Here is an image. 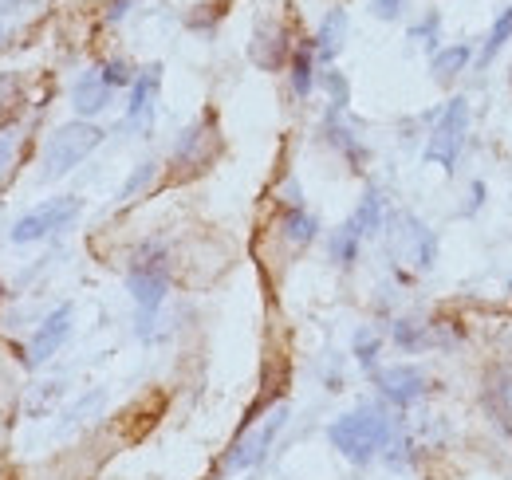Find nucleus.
Returning <instances> with one entry per match:
<instances>
[{"mask_svg":"<svg viewBox=\"0 0 512 480\" xmlns=\"http://www.w3.org/2000/svg\"><path fill=\"white\" fill-rule=\"evenodd\" d=\"M158 91H162V63H150L134 75L130 83V107H127V126L134 130H150L154 126V103H158Z\"/></svg>","mask_w":512,"mask_h":480,"instance_id":"obj_10","label":"nucleus"},{"mask_svg":"<svg viewBox=\"0 0 512 480\" xmlns=\"http://www.w3.org/2000/svg\"><path fill=\"white\" fill-rule=\"evenodd\" d=\"M284 421H288V410H284V406H276L260 429H245V433L233 441V449L225 453L221 469H225V473H241V469L260 465V461H264V453H268V445H272V441H276V433L284 429Z\"/></svg>","mask_w":512,"mask_h":480,"instance_id":"obj_6","label":"nucleus"},{"mask_svg":"<svg viewBox=\"0 0 512 480\" xmlns=\"http://www.w3.org/2000/svg\"><path fill=\"white\" fill-rule=\"evenodd\" d=\"M12 150H16V134H0V170L8 166V158H12Z\"/></svg>","mask_w":512,"mask_h":480,"instance_id":"obj_31","label":"nucleus"},{"mask_svg":"<svg viewBox=\"0 0 512 480\" xmlns=\"http://www.w3.org/2000/svg\"><path fill=\"white\" fill-rule=\"evenodd\" d=\"M343 36H347V12H343V8H331V12L323 16L316 40H312L316 56H320L323 63H331L339 56V48H343Z\"/></svg>","mask_w":512,"mask_h":480,"instance_id":"obj_15","label":"nucleus"},{"mask_svg":"<svg viewBox=\"0 0 512 480\" xmlns=\"http://www.w3.org/2000/svg\"><path fill=\"white\" fill-rule=\"evenodd\" d=\"M312 79H316V48L304 44V48L292 52V91H296V99L312 95Z\"/></svg>","mask_w":512,"mask_h":480,"instance_id":"obj_18","label":"nucleus"},{"mask_svg":"<svg viewBox=\"0 0 512 480\" xmlns=\"http://www.w3.org/2000/svg\"><path fill=\"white\" fill-rule=\"evenodd\" d=\"M16 107H20V95H16V83L12 79H0V126L16 119Z\"/></svg>","mask_w":512,"mask_h":480,"instance_id":"obj_25","label":"nucleus"},{"mask_svg":"<svg viewBox=\"0 0 512 480\" xmlns=\"http://www.w3.org/2000/svg\"><path fill=\"white\" fill-rule=\"evenodd\" d=\"M390 433H394V425H390V418H386L379 406H359V410H351V414H343V418H335L327 425V441L351 465L375 461L386 449Z\"/></svg>","mask_w":512,"mask_h":480,"instance_id":"obj_1","label":"nucleus"},{"mask_svg":"<svg viewBox=\"0 0 512 480\" xmlns=\"http://www.w3.org/2000/svg\"><path fill=\"white\" fill-rule=\"evenodd\" d=\"M359 237H375L379 229H383V197L375 193V189H367L363 193V201H359V209L351 213V221H347Z\"/></svg>","mask_w":512,"mask_h":480,"instance_id":"obj_16","label":"nucleus"},{"mask_svg":"<svg viewBox=\"0 0 512 480\" xmlns=\"http://www.w3.org/2000/svg\"><path fill=\"white\" fill-rule=\"evenodd\" d=\"M316 217H308L304 209H288L284 213V237L292 240V244H308V240H316Z\"/></svg>","mask_w":512,"mask_h":480,"instance_id":"obj_20","label":"nucleus"},{"mask_svg":"<svg viewBox=\"0 0 512 480\" xmlns=\"http://www.w3.org/2000/svg\"><path fill=\"white\" fill-rule=\"evenodd\" d=\"M410 40H422L426 48H438V12H430L418 28H410Z\"/></svg>","mask_w":512,"mask_h":480,"instance_id":"obj_29","label":"nucleus"},{"mask_svg":"<svg viewBox=\"0 0 512 480\" xmlns=\"http://www.w3.org/2000/svg\"><path fill=\"white\" fill-rule=\"evenodd\" d=\"M256 67L264 71H276L280 63L288 60V40H284V28L280 24H260L253 36V48H249Z\"/></svg>","mask_w":512,"mask_h":480,"instance_id":"obj_13","label":"nucleus"},{"mask_svg":"<svg viewBox=\"0 0 512 480\" xmlns=\"http://www.w3.org/2000/svg\"><path fill=\"white\" fill-rule=\"evenodd\" d=\"M465 126H469V103L465 99H449L446 107L438 111V126L430 130L426 162H434V166L453 174V166L461 158V146H465Z\"/></svg>","mask_w":512,"mask_h":480,"instance_id":"obj_4","label":"nucleus"},{"mask_svg":"<svg viewBox=\"0 0 512 480\" xmlns=\"http://www.w3.org/2000/svg\"><path fill=\"white\" fill-rule=\"evenodd\" d=\"M221 154V134H217V119L213 115H201L190 130L178 138L174 146V166H182V174H197L205 170L213 158Z\"/></svg>","mask_w":512,"mask_h":480,"instance_id":"obj_7","label":"nucleus"},{"mask_svg":"<svg viewBox=\"0 0 512 480\" xmlns=\"http://www.w3.org/2000/svg\"><path fill=\"white\" fill-rule=\"evenodd\" d=\"M375 386H379V394L390 398L394 406H410V402H418V398L430 390V378H426V370H422V366L402 362V366L375 370Z\"/></svg>","mask_w":512,"mask_h":480,"instance_id":"obj_9","label":"nucleus"},{"mask_svg":"<svg viewBox=\"0 0 512 480\" xmlns=\"http://www.w3.org/2000/svg\"><path fill=\"white\" fill-rule=\"evenodd\" d=\"M111 95H115V87H107V79H103L99 67H95V71H83V75H79V83H75V91H71V107L91 119V115L107 111Z\"/></svg>","mask_w":512,"mask_h":480,"instance_id":"obj_12","label":"nucleus"},{"mask_svg":"<svg viewBox=\"0 0 512 480\" xmlns=\"http://www.w3.org/2000/svg\"><path fill=\"white\" fill-rule=\"evenodd\" d=\"M99 75L107 79V87H127V83H134V71L123 60H107L99 67Z\"/></svg>","mask_w":512,"mask_h":480,"instance_id":"obj_26","label":"nucleus"},{"mask_svg":"<svg viewBox=\"0 0 512 480\" xmlns=\"http://www.w3.org/2000/svg\"><path fill=\"white\" fill-rule=\"evenodd\" d=\"M473 60V52L465 48V44H453V48H442V52H434V60H430V71H434V79L438 83H453L465 67Z\"/></svg>","mask_w":512,"mask_h":480,"instance_id":"obj_17","label":"nucleus"},{"mask_svg":"<svg viewBox=\"0 0 512 480\" xmlns=\"http://www.w3.org/2000/svg\"><path fill=\"white\" fill-rule=\"evenodd\" d=\"M127 288L138 303V335H150V319L158 315V307L170 292V256L162 244L150 240L130 256Z\"/></svg>","mask_w":512,"mask_h":480,"instance_id":"obj_2","label":"nucleus"},{"mask_svg":"<svg viewBox=\"0 0 512 480\" xmlns=\"http://www.w3.org/2000/svg\"><path fill=\"white\" fill-rule=\"evenodd\" d=\"M99 142H103V130L95 122H67V126H60L48 138V146H44V170H40V178L44 181L64 178L67 170H75Z\"/></svg>","mask_w":512,"mask_h":480,"instance_id":"obj_3","label":"nucleus"},{"mask_svg":"<svg viewBox=\"0 0 512 480\" xmlns=\"http://www.w3.org/2000/svg\"><path fill=\"white\" fill-rule=\"evenodd\" d=\"M83 201L79 197H52L44 205H36L32 213H24L16 225H12V244H32V240H44L52 233L67 229L75 217H79Z\"/></svg>","mask_w":512,"mask_h":480,"instance_id":"obj_5","label":"nucleus"},{"mask_svg":"<svg viewBox=\"0 0 512 480\" xmlns=\"http://www.w3.org/2000/svg\"><path fill=\"white\" fill-rule=\"evenodd\" d=\"M359 240L363 237H359L351 225H339V229L331 233V240H327L331 260H335V264H343V268H347V264H355V260H359Z\"/></svg>","mask_w":512,"mask_h":480,"instance_id":"obj_19","label":"nucleus"},{"mask_svg":"<svg viewBox=\"0 0 512 480\" xmlns=\"http://www.w3.org/2000/svg\"><path fill=\"white\" fill-rule=\"evenodd\" d=\"M71 303H60L44 323H40V331L32 335V347H28V362H44L52 359L60 347L67 343V335H71Z\"/></svg>","mask_w":512,"mask_h":480,"instance_id":"obj_11","label":"nucleus"},{"mask_svg":"<svg viewBox=\"0 0 512 480\" xmlns=\"http://www.w3.org/2000/svg\"><path fill=\"white\" fill-rule=\"evenodd\" d=\"M355 359L375 370V359H379V339H375V335H367V331H359V335H355Z\"/></svg>","mask_w":512,"mask_h":480,"instance_id":"obj_27","label":"nucleus"},{"mask_svg":"<svg viewBox=\"0 0 512 480\" xmlns=\"http://www.w3.org/2000/svg\"><path fill=\"white\" fill-rule=\"evenodd\" d=\"M402 4H406V0H371V12H375L379 20H398V16H402Z\"/></svg>","mask_w":512,"mask_h":480,"instance_id":"obj_30","label":"nucleus"},{"mask_svg":"<svg viewBox=\"0 0 512 480\" xmlns=\"http://www.w3.org/2000/svg\"><path fill=\"white\" fill-rule=\"evenodd\" d=\"M512 36V8H505L501 16H497V24H493V32H489V40H485V48H481V63H489L505 44H509Z\"/></svg>","mask_w":512,"mask_h":480,"instance_id":"obj_23","label":"nucleus"},{"mask_svg":"<svg viewBox=\"0 0 512 480\" xmlns=\"http://www.w3.org/2000/svg\"><path fill=\"white\" fill-rule=\"evenodd\" d=\"M390 248H394V256L410 260L414 268H430L434 256H438V240H434V233H430L418 217H410V213H398V217H394Z\"/></svg>","mask_w":512,"mask_h":480,"instance_id":"obj_8","label":"nucleus"},{"mask_svg":"<svg viewBox=\"0 0 512 480\" xmlns=\"http://www.w3.org/2000/svg\"><path fill=\"white\" fill-rule=\"evenodd\" d=\"M323 83H327V91H331V111H343V107L351 103V91H347V79H343L339 71H327V75H323Z\"/></svg>","mask_w":512,"mask_h":480,"instance_id":"obj_24","label":"nucleus"},{"mask_svg":"<svg viewBox=\"0 0 512 480\" xmlns=\"http://www.w3.org/2000/svg\"><path fill=\"white\" fill-rule=\"evenodd\" d=\"M327 142H331V146H339V150H343V154L355 162V170H359V162L367 158V150H363V146L351 138V130H343V126L335 122V111H331V119H327Z\"/></svg>","mask_w":512,"mask_h":480,"instance_id":"obj_22","label":"nucleus"},{"mask_svg":"<svg viewBox=\"0 0 512 480\" xmlns=\"http://www.w3.org/2000/svg\"><path fill=\"white\" fill-rule=\"evenodd\" d=\"M154 170H158L154 162H142V166H138V170L130 174L127 185H123V201H130V197H134L138 189H146V185H150V178H154Z\"/></svg>","mask_w":512,"mask_h":480,"instance_id":"obj_28","label":"nucleus"},{"mask_svg":"<svg viewBox=\"0 0 512 480\" xmlns=\"http://www.w3.org/2000/svg\"><path fill=\"white\" fill-rule=\"evenodd\" d=\"M485 410L493 414V421L512 437V374L509 370H493L485 378Z\"/></svg>","mask_w":512,"mask_h":480,"instance_id":"obj_14","label":"nucleus"},{"mask_svg":"<svg viewBox=\"0 0 512 480\" xmlns=\"http://www.w3.org/2000/svg\"><path fill=\"white\" fill-rule=\"evenodd\" d=\"M394 343L402 351H422L430 343V327L426 323H414V319H398L394 323Z\"/></svg>","mask_w":512,"mask_h":480,"instance_id":"obj_21","label":"nucleus"}]
</instances>
